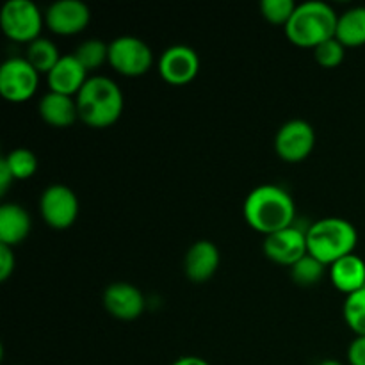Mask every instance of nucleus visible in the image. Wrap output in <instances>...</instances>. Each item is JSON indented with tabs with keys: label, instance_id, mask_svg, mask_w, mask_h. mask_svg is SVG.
<instances>
[{
	"label": "nucleus",
	"instance_id": "1",
	"mask_svg": "<svg viewBox=\"0 0 365 365\" xmlns=\"http://www.w3.org/2000/svg\"><path fill=\"white\" fill-rule=\"evenodd\" d=\"M242 214L250 227L259 234H277L292 227L296 205L292 196L280 185L262 184L253 189L245 200Z\"/></svg>",
	"mask_w": 365,
	"mask_h": 365
},
{
	"label": "nucleus",
	"instance_id": "2",
	"mask_svg": "<svg viewBox=\"0 0 365 365\" xmlns=\"http://www.w3.org/2000/svg\"><path fill=\"white\" fill-rule=\"evenodd\" d=\"M75 100L78 120L91 128H107L116 123L125 106L120 86L102 75L89 77Z\"/></svg>",
	"mask_w": 365,
	"mask_h": 365
},
{
	"label": "nucleus",
	"instance_id": "3",
	"mask_svg": "<svg viewBox=\"0 0 365 365\" xmlns=\"http://www.w3.org/2000/svg\"><path fill=\"white\" fill-rule=\"evenodd\" d=\"M339 14L327 2L310 0L296 7L291 21L285 25V34L299 48H317L321 43L335 38Z\"/></svg>",
	"mask_w": 365,
	"mask_h": 365
},
{
	"label": "nucleus",
	"instance_id": "4",
	"mask_svg": "<svg viewBox=\"0 0 365 365\" xmlns=\"http://www.w3.org/2000/svg\"><path fill=\"white\" fill-rule=\"evenodd\" d=\"M356 242V228L342 217H323L307 230L309 253L324 266H331L337 260L355 253Z\"/></svg>",
	"mask_w": 365,
	"mask_h": 365
},
{
	"label": "nucleus",
	"instance_id": "5",
	"mask_svg": "<svg viewBox=\"0 0 365 365\" xmlns=\"http://www.w3.org/2000/svg\"><path fill=\"white\" fill-rule=\"evenodd\" d=\"M45 14L32 0H7L0 13L2 31L11 41L29 43L41 38Z\"/></svg>",
	"mask_w": 365,
	"mask_h": 365
},
{
	"label": "nucleus",
	"instance_id": "6",
	"mask_svg": "<svg viewBox=\"0 0 365 365\" xmlns=\"http://www.w3.org/2000/svg\"><path fill=\"white\" fill-rule=\"evenodd\" d=\"M109 64L123 77H141L152 68V48L135 36H120L109 43Z\"/></svg>",
	"mask_w": 365,
	"mask_h": 365
},
{
	"label": "nucleus",
	"instance_id": "7",
	"mask_svg": "<svg viewBox=\"0 0 365 365\" xmlns=\"http://www.w3.org/2000/svg\"><path fill=\"white\" fill-rule=\"evenodd\" d=\"M39 73L25 57H11L0 66V95L11 103H24L38 89Z\"/></svg>",
	"mask_w": 365,
	"mask_h": 365
},
{
	"label": "nucleus",
	"instance_id": "8",
	"mask_svg": "<svg viewBox=\"0 0 365 365\" xmlns=\"http://www.w3.org/2000/svg\"><path fill=\"white\" fill-rule=\"evenodd\" d=\"M39 212L53 230H66L77 221V195L64 184L48 185L39 198Z\"/></svg>",
	"mask_w": 365,
	"mask_h": 365
},
{
	"label": "nucleus",
	"instance_id": "9",
	"mask_svg": "<svg viewBox=\"0 0 365 365\" xmlns=\"http://www.w3.org/2000/svg\"><path fill=\"white\" fill-rule=\"evenodd\" d=\"M316 146V130L305 120H291L284 123L274 138V150L285 163L298 164L305 160Z\"/></svg>",
	"mask_w": 365,
	"mask_h": 365
},
{
	"label": "nucleus",
	"instance_id": "10",
	"mask_svg": "<svg viewBox=\"0 0 365 365\" xmlns=\"http://www.w3.org/2000/svg\"><path fill=\"white\" fill-rule=\"evenodd\" d=\"M264 255L278 266L292 267L298 260L309 255L307 230H299L292 225L285 230L267 235L264 239Z\"/></svg>",
	"mask_w": 365,
	"mask_h": 365
},
{
	"label": "nucleus",
	"instance_id": "11",
	"mask_svg": "<svg viewBox=\"0 0 365 365\" xmlns=\"http://www.w3.org/2000/svg\"><path fill=\"white\" fill-rule=\"evenodd\" d=\"M200 71V57L187 45H173L159 57V73L168 84L185 86L196 78Z\"/></svg>",
	"mask_w": 365,
	"mask_h": 365
},
{
	"label": "nucleus",
	"instance_id": "12",
	"mask_svg": "<svg viewBox=\"0 0 365 365\" xmlns=\"http://www.w3.org/2000/svg\"><path fill=\"white\" fill-rule=\"evenodd\" d=\"M91 20V11L81 0H57L46 9L45 25L57 36H75Z\"/></svg>",
	"mask_w": 365,
	"mask_h": 365
},
{
	"label": "nucleus",
	"instance_id": "13",
	"mask_svg": "<svg viewBox=\"0 0 365 365\" xmlns=\"http://www.w3.org/2000/svg\"><path fill=\"white\" fill-rule=\"evenodd\" d=\"M146 299L135 285L128 282H114L103 292V307L120 321H134L145 312Z\"/></svg>",
	"mask_w": 365,
	"mask_h": 365
},
{
	"label": "nucleus",
	"instance_id": "14",
	"mask_svg": "<svg viewBox=\"0 0 365 365\" xmlns=\"http://www.w3.org/2000/svg\"><path fill=\"white\" fill-rule=\"evenodd\" d=\"M88 70L82 66L81 61L73 53H68V56L61 57L59 63L46 75L50 91L59 93V95L73 96V98L78 95L82 86L88 82Z\"/></svg>",
	"mask_w": 365,
	"mask_h": 365
},
{
	"label": "nucleus",
	"instance_id": "15",
	"mask_svg": "<svg viewBox=\"0 0 365 365\" xmlns=\"http://www.w3.org/2000/svg\"><path fill=\"white\" fill-rule=\"evenodd\" d=\"M220 267V250L214 242L202 239L187 250L184 259L185 277L195 284H203L216 274Z\"/></svg>",
	"mask_w": 365,
	"mask_h": 365
},
{
	"label": "nucleus",
	"instance_id": "16",
	"mask_svg": "<svg viewBox=\"0 0 365 365\" xmlns=\"http://www.w3.org/2000/svg\"><path fill=\"white\" fill-rule=\"evenodd\" d=\"M38 110L45 123L57 128H66L78 120L77 100L53 91H48L39 100Z\"/></svg>",
	"mask_w": 365,
	"mask_h": 365
},
{
	"label": "nucleus",
	"instance_id": "17",
	"mask_svg": "<svg viewBox=\"0 0 365 365\" xmlns=\"http://www.w3.org/2000/svg\"><path fill=\"white\" fill-rule=\"evenodd\" d=\"M331 285L342 294L349 296L365 287V262L356 253L344 257L330 266Z\"/></svg>",
	"mask_w": 365,
	"mask_h": 365
},
{
	"label": "nucleus",
	"instance_id": "18",
	"mask_svg": "<svg viewBox=\"0 0 365 365\" xmlns=\"http://www.w3.org/2000/svg\"><path fill=\"white\" fill-rule=\"evenodd\" d=\"M31 216L16 203H4L0 207V245L14 248L31 234Z\"/></svg>",
	"mask_w": 365,
	"mask_h": 365
},
{
	"label": "nucleus",
	"instance_id": "19",
	"mask_svg": "<svg viewBox=\"0 0 365 365\" xmlns=\"http://www.w3.org/2000/svg\"><path fill=\"white\" fill-rule=\"evenodd\" d=\"M335 38L346 48H359L365 45V7H351L339 14Z\"/></svg>",
	"mask_w": 365,
	"mask_h": 365
},
{
	"label": "nucleus",
	"instance_id": "20",
	"mask_svg": "<svg viewBox=\"0 0 365 365\" xmlns=\"http://www.w3.org/2000/svg\"><path fill=\"white\" fill-rule=\"evenodd\" d=\"M61 57L63 56L59 53L56 43L46 38H38L36 41H32L27 46V53H25V59L32 64V68L39 75H48L53 70V66L59 63Z\"/></svg>",
	"mask_w": 365,
	"mask_h": 365
},
{
	"label": "nucleus",
	"instance_id": "21",
	"mask_svg": "<svg viewBox=\"0 0 365 365\" xmlns=\"http://www.w3.org/2000/svg\"><path fill=\"white\" fill-rule=\"evenodd\" d=\"M327 267L328 266H324L321 260H317L316 257L309 253L291 267V278L299 287H312V285H317L323 280Z\"/></svg>",
	"mask_w": 365,
	"mask_h": 365
},
{
	"label": "nucleus",
	"instance_id": "22",
	"mask_svg": "<svg viewBox=\"0 0 365 365\" xmlns=\"http://www.w3.org/2000/svg\"><path fill=\"white\" fill-rule=\"evenodd\" d=\"M342 317L356 337H365V287L346 296Z\"/></svg>",
	"mask_w": 365,
	"mask_h": 365
},
{
	"label": "nucleus",
	"instance_id": "23",
	"mask_svg": "<svg viewBox=\"0 0 365 365\" xmlns=\"http://www.w3.org/2000/svg\"><path fill=\"white\" fill-rule=\"evenodd\" d=\"M2 159L13 173L14 180H27V178L34 177V173L38 171V157L27 148L11 150Z\"/></svg>",
	"mask_w": 365,
	"mask_h": 365
},
{
	"label": "nucleus",
	"instance_id": "24",
	"mask_svg": "<svg viewBox=\"0 0 365 365\" xmlns=\"http://www.w3.org/2000/svg\"><path fill=\"white\" fill-rule=\"evenodd\" d=\"M73 56L81 61V64L88 71L96 70L109 63V43L102 41V39H86L82 45H78Z\"/></svg>",
	"mask_w": 365,
	"mask_h": 365
},
{
	"label": "nucleus",
	"instance_id": "25",
	"mask_svg": "<svg viewBox=\"0 0 365 365\" xmlns=\"http://www.w3.org/2000/svg\"><path fill=\"white\" fill-rule=\"evenodd\" d=\"M296 4L292 0H262L260 4V13L269 24L273 25H287L291 21L292 14L296 11Z\"/></svg>",
	"mask_w": 365,
	"mask_h": 365
},
{
	"label": "nucleus",
	"instance_id": "26",
	"mask_svg": "<svg viewBox=\"0 0 365 365\" xmlns=\"http://www.w3.org/2000/svg\"><path fill=\"white\" fill-rule=\"evenodd\" d=\"M346 56V46L337 38H331L328 41L321 43L317 48H314V57L317 64L323 68H337L342 64Z\"/></svg>",
	"mask_w": 365,
	"mask_h": 365
},
{
	"label": "nucleus",
	"instance_id": "27",
	"mask_svg": "<svg viewBox=\"0 0 365 365\" xmlns=\"http://www.w3.org/2000/svg\"><path fill=\"white\" fill-rule=\"evenodd\" d=\"M14 267H16V259L13 248L0 245V280L6 282L14 273Z\"/></svg>",
	"mask_w": 365,
	"mask_h": 365
},
{
	"label": "nucleus",
	"instance_id": "28",
	"mask_svg": "<svg viewBox=\"0 0 365 365\" xmlns=\"http://www.w3.org/2000/svg\"><path fill=\"white\" fill-rule=\"evenodd\" d=\"M349 365H365V337H356L348 348Z\"/></svg>",
	"mask_w": 365,
	"mask_h": 365
},
{
	"label": "nucleus",
	"instance_id": "29",
	"mask_svg": "<svg viewBox=\"0 0 365 365\" xmlns=\"http://www.w3.org/2000/svg\"><path fill=\"white\" fill-rule=\"evenodd\" d=\"M13 182H14L13 173H11L9 168H7V164L4 163V159H2L0 160V192H2V195H6V192L9 191V187Z\"/></svg>",
	"mask_w": 365,
	"mask_h": 365
},
{
	"label": "nucleus",
	"instance_id": "30",
	"mask_svg": "<svg viewBox=\"0 0 365 365\" xmlns=\"http://www.w3.org/2000/svg\"><path fill=\"white\" fill-rule=\"evenodd\" d=\"M171 365H210L207 360L200 359V356H195V355H187V356H180L178 360H175Z\"/></svg>",
	"mask_w": 365,
	"mask_h": 365
},
{
	"label": "nucleus",
	"instance_id": "31",
	"mask_svg": "<svg viewBox=\"0 0 365 365\" xmlns=\"http://www.w3.org/2000/svg\"><path fill=\"white\" fill-rule=\"evenodd\" d=\"M319 365H344L342 362H339V360H323Z\"/></svg>",
	"mask_w": 365,
	"mask_h": 365
}]
</instances>
